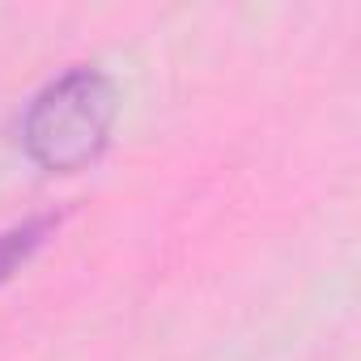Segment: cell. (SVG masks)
I'll use <instances>...</instances> for the list:
<instances>
[{
    "label": "cell",
    "instance_id": "1",
    "mask_svg": "<svg viewBox=\"0 0 361 361\" xmlns=\"http://www.w3.org/2000/svg\"><path fill=\"white\" fill-rule=\"evenodd\" d=\"M115 119V81L94 64H73L30 98L22 115V149L43 174H81L106 153Z\"/></svg>",
    "mask_w": 361,
    "mask_h": 361
},
{
    "label": "cell",
    "instance_id": "2",
    "mask_svg": "<svg viewBox=\"0 0 361 361\" xmlns=\"http://www.w3.org/2000/svg\"><path fill=\"white\" fill-rule=\"evenodd\" d=\"M60 226H64V213H35L9 230H0V285H9L13 272H22L47 247V238H56Z\"/></svg>",
    "mask_w": 361,
    "mask_h": 361
}]
</instances>
